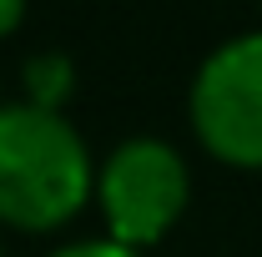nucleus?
I'll return each instance as SVG.
<instances>
[{
    "label": "nucleus",
    "instance_id": "obj_1",
    "mask_svg": "<svg viewBox=\"0 0 262 257\" xmlns=\"http://www.w3.org/2000/svg\"><path fill=\"white\" fill-rule=\"evenodd\" d=\"M96 197V161L81 131L26 101L0 106V222L56 232Z\"/></svg>",
    "mask_w": 262,
    "mask_h": 257
},
{
    "label": "nucleus",
    "instance_id": "obj_2",
    "mask_svg": "<svg viewBox=\"0 0 262 257\" xmlns=\"http://www.w3.org/2000/svg\"><path fill=\"white\" fill-rule=\"evenodd\" d=\"M96 202L111 242L146 252L182 222L192 202L187 157L162 136H131L96 166Z\"/></svg>",
    "mask_w": 262,
    "mask_h": 257
},
{
    "label": "nucleus",
    "instance_id": "obj_3",
    "mask_svg": "<svg viewBox=\"0 0 262 257\" xmlns=\"http://www.w3.org/2000/svg\"><path fill=\"white\" fill-rule=\"evenodd\" d=\"M192 131L227 166H262V31L222 40L192 76Z\"/></svg>",
    "mask_w": 262,
    "mask_h": 257
},
{
    "label": "nucleus",
    "instance_id": "obj_4",
    "mask_svg": "<svg viewBox=\"0 0 262 257\" xmlns=\"http://www.w3.org/2000/svg\"><path fill=\"white\" fill-rule=\"evenodd\" d=\"M20 86H26V106L66 116V101L76 96V66L66 51H35L20 66Z\"/></svg>",
    "mask_w": 262,
    "mask_h": 257
},
{
    "label": "nucleus",
    "instance_id": "obj_5",
    "mask_svg": "<svg viewBox=\"0 0 262 257\" xmlns=\"http://www.w3.org/2000/svg\"><path fill=\"white\" fill-rule=\"evenodd\" d=\"M46 257H141V252H131V247L111 242V237H86V242H66V247H56Z\"/></svg>",
    "mask_w": 262,
    "mask_h": 257
},
{
    "label": "nucleus",
    "instance_id": "obj_6",
    "mask_svg": "<svg viewBox=\"0 0 262 257\" xmlns=\"http://www.w3.org/2000/svg\"><path fill=\"white\" fill-rule=\"evenodd\" d=\"M20 20H26V10L15 0H0V40H10V35L20 31Z\"/></svg>",
    "mask_w": 262,
    "mask_h": 257
},
{
    "label": "nucleus",
    "instance_id": "obj_7",
    "mask_svg": "<svg viewBox=\"0 0 262 257\" xmlns=\"http://www.w3.org/2000/svg\"><path fill=\"white\" fill-rule=\"evenodd\" d=\"M0 257H5V252H0Z\"/></svg>",
    "mask_w": 262,
    "mask_h": 257
}]
</instances>
